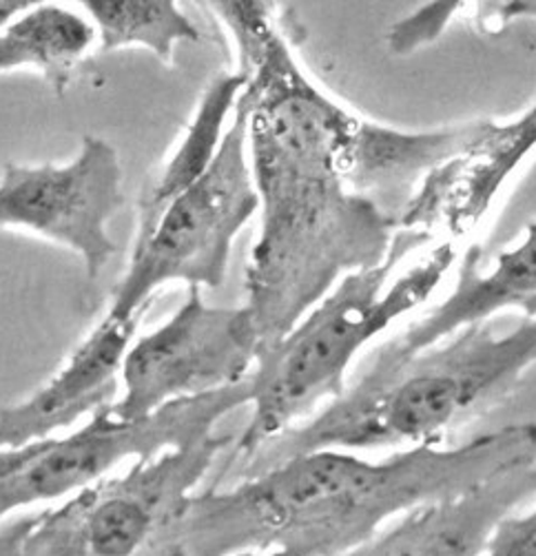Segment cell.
Returning a JSON list of instances; mask_svg holds the SVG:
<instances>
[{
    "mask_svg": "<svg viewBox=\"0 0 536 556\" xmlns=\"http://www.w3.org/2000/svg\"><path fill=\"white\" fill-rule=\"evenodd\" d=\"M259 336L248 306H208L200 287L155 330L131 340L123 366V395L106 404L118 419H142L165 404L202 395L248 377Z\"/></svg>",
    "mask_w": 536,
    "mask_h": 556,
    "instance_id": "ba28073f",
    "label": "cell"
},
{
    "mask_svg": "<svg viewBox=\"0 0 536 556\" xmlns=\"http://www.w3.org/2000/svg\"><path fill=\"white\" fill-rule=\"evenodd\" d=\"M44 3V0H0V29H3L12 18H16L21 12Z\"/></svg>",
    "mask_w": 536,
    "mask_h": 556,
    "instance_id": "7402d4cb",
    "label": "cell"
},
{
    "mask_svg": "<svg viewBox=\"0 0 536 556\" xmlns=\"http://www.w3.org/2000/svg\"><path fill=\"white\" fill-rule=\"evenodd\" d=\"M233 111V125L208 169L167 204L144 240L133 242L106 315H144L153 295L171 282L222 287L233 242L259 204L248 166L246 114L240 106Z\"/></svg>",
    "mask_w": 536,
    "mask_h": 556,
    "instance_id": "8992f818",
    "label": "cell"
},
{
    "mask_svg": "<svg viewBox=\"0 0 536 556\" xmlns=\"http://www.w3.org/2000/svg\"><path fill=\"white\" fill-rule=\"evenodd\" d=\"M231 36L240 67L253 63L284 36L278 0H200Z\"/></svg>",
    "mask_w": 536,
    "mask_h": 556,
    "instance_id": "ac0fdd59",
    "label": "cell"
},
{
    "mask_svg": "<svg viewBox=\"0 0 536 556\" xmlns=\"http://www.w3.org/2000/svg\"><path fill=\"white\" fill-rule=\"evenodd\" d=\"M534 106L512 123H493L474 144L446 157L423 176L399 213L397 229L423 231L431 238L446 233L450 242L470 236L534 149Z\"/></svg>",
    "mask_w": 536,
    "mask_h": 556,
    "instance_id": "30bf717a",
    "label": "cell"
},
{
    "mask_svg": "<svg viewBox=\"0 0 536 556\" xmlns=\"http://www.w3.org/2000/svg\"><path fill=\"white\" fill-rule=\"evenodd\" d=\"M95 38L87 16L44 0L0 29V72L36 70L53 93H65Z\"/></svg>",
    "mask_w": 536,
    "mask_h": 556,
    "instance_id": "9a60e30c",
    "label": "cell"
},
{
    "mask_svg": "<svg viewBox=\"0 0 536 556\" xmlns=\"http://www.w3.org/2000/svg\"><path fill=\"white\" fill-rule=\"evenodd\" d=\"M244 87V76L220 74L213 78L204 89L195 114L187 125L176 151L163 164V169L151 178L138 198V225L136 240H144L155 227L157 217L163 215L167 204L189 189L213 162L218 153L222 129L231 111L235 109V100Z\"/></svg>",
    "mask_w": 536,
    "mask_h": 556,
    "instance_id": "2e32d148",
    "label": "cell"
},
{
    "mask_svg": "<svg viewBox=\"0 0 536 556\" xmlns=\"http://www.w3.org/2000/svg\"><path fill=\"white\" fill-rule=\"evenodd\" d=\"M468 3L472 0H427L388 29V49L395 55H410L433 45Z\"/></svg>",
    "mask_w": 536,
    "mask_h": 556,
    "instance_id": "d6986e66",
    "label": "cell"
},
{
    "mask_svg": "<svg viewBox=\"0 0 536 556\" xmlns=\"http://www.w3.org/2000/svg\"><path fill=\"white\" fill-rule=\"evenodd\" d=\"M536 457H523L476 483L421 504L382 528L359 556H468L484 554L493 528L536 490Z\"/></svg>",
    "mask_w": 536,
    "mask_h": 556,
    "instance_id": "8fae6325",
    "label": "cell"
},
{
    "mask_svg": "<svg viewBox=\"0 0 536 556\" xmlns=\"http://www.w3.org/2000/svg\"><path fill=\"white\" fill-rule=\"evenodd\" d=\"M123 164L114 144L85 136L65 164H8L0 176V229H25L80 255L98 280L116 255L110 222L125 204Z\"/></svg>",
    "mask_w": 536,
    "mask_h": 556,
    "instance_id": "9c48e42d",
    "label": "cell"
},
{
    "mask_svg": "<svg viewBox=\"0 0 536 556\" xmlns=\"http://www.w3.org/2000/svg\"><path fill=\"white\" fill-rule=\"evenodd\" d=\"M534 16V0H486V8L481 10V23L495 34L512 18Z\"/></svg>",
    "mask_w": 536,
    "mask_h": 556,
    "instance_id": "44dd1931",
    "label": "cell"
},
{
    "mask_svg": "<svg viewBox=\"0 0 536 556\" xmlns=\"http://www.w3.org/2000/svg\"><path fill=\"white\" fill-rule=\"evenodd\" d=\"M397 247L378 266L346 273L282 338L257 349L251 372L253 415L235 451L246 462L317 404L346 391L357 353L393 321L427 302L455 266L459 251L446 240L419 257L388 287L397 264L433 238L397 229Z\"/></svg>",
    "mask_w": 536,
    "mask_h": 556,
    "instance_id": "277c9868",
    "label": "cell"
},
{
    "mask_svg": "<svg viewBox=\"0 0 536 556\" xmlns=\"http://www.w3.org/2000/svg\"><path fill=\"white\" fill-rule=\"evenodd\" d=\"M142 315H106L69 362L29 400L0 410V448L23 446L74 426L116 395L123 357Z\"/></svg>",
    "mask_w": 536,
    "mask_h": 556,
    "instance_id": "4fadbf2b",
    "label": "cell"
},
{
    "mask_svg": "<svg viewBox=\"0 0 536 556\" xmlns=\"http://www.w3.org/2000/svg\"><path fill=\"white\" fill-rule=\"evenodd\" d=\"M246 151L259 233L244 289L259 346L271 344L346 273L378 266L397 247L395 222L348 189L340 147L355 114L302 70L289 38L240 70Z\"/></svg>",
    "mask_w": 536,
    "mask_h": 556,
    "instance_id": "6da1fadb",
    "label": "cell"
},
{
    "mask_svg": "<svg viewBox=\"0 0 536 556\" xmlns=\"http://www.w3.org/2000/svg\"><path fill=\"white\" fill-rule=\"evenodd\" d=\"M536 359L534 317L499 336L490 321L399 364H372L368 372L304 426L280 432L248 459L273 466L291 455L319 448L374 451L417 446L442 434L481 408H488L521 381Z\"/></svg>",
    "mask_w": 536,
    "mask_h": 556,
    "instance_id": "3957f363",
    "label": "cell"
},
{
    "mask_svg": "<svg viewBox=\"0 0 536 556\" xmlns=\"http://www.w3.org/2000/svg\"><path fill=\"white\" fill-rule=\"evenodd\" d=\"M523 457H536L534 424H508L455 448L425 441L382 462L337 448L291 455L235 488L189 494L142 554H353L397 515Z\"/></svg>",
    "mask_w": 536,
    "mask_h": 556,
    "instance_id": "7a4b0ae2",
    "label": "cell"
},
{
    "mask_svg": "<svg viewBox=\"0 0 536 556\" xmlns=\"http://www.w3.org/2000/svg\"><path fill=\"white\" fill-rule=\"evenodd\" d=\"M490 556H534L536 554V515H506L490 532L486 547Z\"/></svg>",
    "mask_w": 536,
    "mask_h": 556,
    "instance_id": "ffe728a7",
    "label": "cell"
},
{
    "mask_svg": "<svg viewBox=\"0 0 536 556\" xmlns=\"http://www.w3.org/2000/svg\"><path fill=\"white\" fill-rule=\"evenodd\" d=\"M493 121L401 131L355 116L342 147L340 172L350 191L368 198L397 227V219L423 176L446 157L474 144Z\"/></svg>",
    "mask_w": 536,
    "mask_h": 556,
    "instance_id": "5bb4252c",
    "label": "cell"
},
{
    "mask_svg": "<svg viewBox=\"0 0 536 556\" xmlns=\"http://www.w3.org/2000/svg\"><path fill=\"white\" fill-rule=\"evenodd\" d=\"M534 222L525 227L514 247L501 251L493 268H484V249L470 244L461 257L457 282L446 300L414 319L395 340L386 342L372 364H399L425 349L437 346L468 326L490 321V317L503 311H519L523 317H534Z\"/></svg>",
    "mask_w": 536,
    "mask_h": 556,
    "instance_id": "7c38bea8",
    "label": "cell"
},
{
    "mask_svg": "<svg viewBox=\"0 0 536 556\" xmlns=\"http://www.w3.org/2000/svg\"><path fill=\"white\" fill-rule=\"evenodd\" d=\"M231 437L213 432L167 448L118 477H102L74 492L65 504L29 517L21 545L27 556H129L180 510L191 490L218 462Z\"/></svg>",
    "mask_w": 536,
    "mask_h": 556,
    "instance_id": "52a82bcc",
    "label": "cell"
},
{
    "mask_svg": "<svg viewBox=\"0 0 536 556\" xmlns=\"http://www.w3.org/2000/svg\"><path fill=\"white\" fill-rule=\"evenodd\" d=\"M85 10L100 49L144 47L163 63H174L180 42H197L200 29L180 10V0H67Z\"/></svg>",
    "mask_w": 536,
    "mask_h": 556,
    "instance_id": "e0dca14e",
    "label": "cell"
},
{
    "mask_svg": "<svg viewBox=\"0 0 536 556\" xmlns=\"http://www.w3.org/2000/svg\"><path fill=\"white\" fill-rule=\"evenodd\" d=\"M248 402L251 375L218 391L174 400L142 419H118L102 406L91 413L89 424L65 437L49 434L0 448V519L72 496L127 459L184 446Z\"/></svg>",
    "mask_w": 536,
    "mask_h": 556,
    "instance_id": "5b68a950",
    "label": "cell"
}]
</instances>
